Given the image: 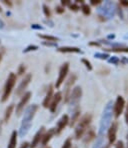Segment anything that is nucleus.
I'll return each mask as SVG.
<instances>
[{
    "mask_svg": "<svg viewBox=\"0 0 128 148\" xmlns=\"http://www.w3.org/2000/svg\"><path fill=\"white\" fill-rule=\"evenodd\" d=\"M37 109H38V106L36 104H32V105H30L25 110L22 122H21L20 128H19V131H18V135L20 137H24L29 132L30 128H31L32 120H33L34 116H35L36 112H37Z\"/></svg>",
    "mask_w": 128,
    "mask_h": 148,
    "instance_id": "nucleus-1",
    "label": "nucleus"
},
{
    "mask_svg": "<svg viewBox=\"0 0 128 148\" xmlns=\"http://www.w3.org/2000/svg\"><path fill=\"white\" fill-rule=\"evenodd\" d=\"M113 115V102L110 100L106 103L105 107L103 109L102 115H101L100 123H99L98 136L102 137L106 131L108 130L109 126L111 125V119Z\"/></svg>",
    "mask_w": 128,
    "mask_h": 148,
    "instance_id": "nucleus-2",
    "label": "nucleus"
},
{
    "mask_svg": "<svg viewBox=\"0 0 128 148\" xmlns=\"http://www.w3.org/2000/svg\"><path fill=\"white\" fill-rule=\"evenodd\" d=\"M91 119H92V116L88 113H86L85 115L81 117V118L78 120V123L75 127V137L77 139H80L82 136L84 135L86 131H87V128L89 126V124L91 122Z\"/></svg>",
    "mask_w": 128,
    "mask_h": 148,
    "instance_id": "nucleus-3",
    "label": "nucleus"
},
{
    "mask_svg": "<svg viewBox=\"0 0 128 148\" xmlns=\"http://www.w3.org/2000/svg\"><path fill=\"white\" fill-rule=\"evenodd\" d=\"M16 80H17V76L15 75V73H10L8 75L5 82V85H4L3 93H2V96H1V102H5L6 100L9 98L10 94H11L13 88L15 86V83H16Z\"/></svg>",
    "mask_w": 128,
    "mask_h": 148,
    "instance_id": "nucleus-4",
    "label": "nucleus"
},
{
    "mask_svg": "<svg viewBox=\"0 0 128 148\" xmlns=\"http://www.w3.org/2000/svg\"><path fill=\"white\" fill-rule=\"evenodd\" d=\"M68 72H69V63L65 62L64 64L60 67L59 74H58L57 80H56V82H55V87H56V88H59V87L62 85V83L65 81L67 75H68Z\"/></svg>",
    "mask_w": 128,
    "mask_h": 148,
    "instance_id": "nucleus-5",
    "label": "nucleus"
},
{
    "mask_svg": "<svg viewBox=\"0 0 128 148\" xmlns=\"http://www.w3.org/2000/svg\"><path fill=\"white\" fill-rule=\"evenodd\" d=\"M124 107H125V100L121 95H118L115 102L113 103V114L116 118H118L122 114Z\"/></svg>",
    "mask_w": 128,
    "mask_h": 148,
    "instance_id": "nucleus-6",
    "label": "nucleus"
},
{
    "mask_svg": "<svg viewBox=\"0 0 128 148\" xmlns=\"http://www.w3.org/2000/svg\"><path fill=\"white\" fill-rule=\"evenodd\" d=\"M82 96V88L80 86H75L71 91V94L69 96V104L70 106L77 105L78 102L80 101Z\"/></svg>",
    "mask_w": 128,
    "mask_h": 148,
    "instance_id": "nucleus-7",
    "label": "nucleus"
},
{
    "mask_svg": "<svg viewBox=\"0 0 128 148\" xmlns=\"http://www.w3.org/2000/svg\"><path fill=\"white\" fill-rule=\"evenodd\" d=\"M31 79H32L31 74L30 73L26 74L25 77L22 79V81L20 82V84H19L18 87H17V89H16V91H15V95H16V96H21L22 94H24V91L26 90L27 86L30 84Z\"/></svg>",
    "mask_w": 128,
    "mask_h": 148,
    "instance_id": "nucleus-8",
    "label": "nucleus"
},
{
    "mask_svg": "<svg viewBox=\"0 0 128 148\" xmlns=\"http://www.w3.org/2000/svg\"><path fill=\"white\" fill-rule=\"evenodd\" d=\"M31 96H32V93L30 92V91H28V92H25L24 94L22 95V97H21L19 103L16 105V114L18 115V116L23 112V110H24V107L26 106V104L28 103V101L30 100V98H31Z\"/></svg>",
    "mask_w": 128,
    "mask_h": 148,
    "instance_id": "nucleus-9",
    "label": "nucleus"
},
{
    "mask_svg": "<svg viewBox=\"0 0 128 148\" xmlns=\"http://www.w3.org/2000/svg\"><path fill=\"white\" fill-rule=\"evenodd\" d=\"M117 129H118V123H117L116 121H114V122L111 123V125L109 126V128H108V130H107L108 142H109V145H112L115 143Z\"/></svg>",
    "mask_w": 128,
    "mask_h": 148,
    "instance_id": "nucleus-10",
    "label": "nucleus"
},
{
    "mask_svg": "<svg viewBox=\"0 0 128 148\" xmlns=\"http://www.w3.org/2000/svg\"><path fill=\"white\" fill-rule=\"evenodd\" d=\"M69 117L67 114L65 115H62L61 118L58 120L57 122V125H56V128H55V131H56V134H59L61 131H63L64 128L66 127L67 125L69 124Z\"/></svg>",
    "mask_w": 128,
    "mask_h": 148,
    "instance_id": "nucleus-11",
    "label": "nucleus"
},
{
    "mask_svg": "<svg viewBox=\"0 0 128 148\" xmlns=\"http://www.w3.org/2000/svg\"><path fill=\"white\" fill-rule=\"evenodd\" d=\"M61 99H62V93L60 92V91H58V92H56L55 94H54L50 105H49V110H50L51 113H54L56 111L60 101H61Z\"/></svg>",
    "mask_w": 128,
    "mask_h": 148,
    "instance_id": "nucleus-12",
    "label": "nucleus"
},
{
    "mask_svg": "<svg viewBox=\"0 0 128 148\" xmlns=\"http://www.w3.org/2000/svg\"><path fill=\"white\" fill-rule=\"evenodd\" d=\"M45 133V128L44 127H41L40 129L36 132V134L34 135L33 137V140H32L31 144H30L29 148H36L38 146L39 143L42 141V138H43V135Z\"/></svg>",
    "mask_w": 128,
    "mask_h": 148,
    "instance_id": "nucleus-13",
    "label": "nucleus"
},
{
    "mask_svg": "<svg viewBox=\"0 0 128 148\" xmlns=\"http://www.w3.org/2000/svg\"><path fill=\"white\" fill-rule=\"evenodd\" d=\"M53 96H54V89H53V86L49 85L48 90H47V92H46V95H45L44 99H43V102H42L43 107L49 108V105H50V103H51V101H52V98H53Z\"/></svg>",
    "mask_w": 128,
    "mask_h": 148,
    "instance_id": "nucleus-14",
    "label": "nucleus"
},
{
    "mask_svg": "<svg viewBox=\"0 0 128 148\" xmlns=\"http://www.w3.org/2000/svg\"><path fill=\"white\" fill-rule=\"evenodd\" d=\"M55 134H56L55 128H51V129H49L48 131L46 132V133H44V135H43V138H42V141H41V143H42L43 146H45V145H46L47 143H48L49 141L51 140V138L54 135H55Z\"/></svg>",
    "mask_w": 128,
    "mask_h": 148,
    "instance_id": "nucleus-15",
    "label": "nucleus"
},
{
    "mask_svg": "<svg viewBox=\"0 0 128 148\" xmlns=\"http://www.w3.org/2000/svg\"><path fill=\"white\" fill-rule=\"evenodd\" d=\"M17 137H18V132L16 130L12 131L11 136H10L9 142H8L7 148H16L17 145Z\"/></svg>",
    "mask_w": 128,
    "mask_h": 148,
    "instance_id": "nucleus-16",
    "label": "nucleus"
},
{
    "mask_svg": "<svg viewBox=\"0 0 128 148\" xmlns=\"http://www.w3.org/2000/svg\"><path fill=\"white\" fill-rule=\"evenodd\" d=\"M57 50L59 52H62V53H79V52H81L79 48H77V47H71V46L59 47Z\"/></svg>",
    "mask_w": 128,
    "mask_h": 148,
    "instance_id": "nucleus-17",
    "label": "nucleus"
},
{
    "mask_svg": "<svg viewBox=\"0 0 128 148\" xmlns=\"http://www.w3.org/2000/svg\"><path fill=\"white\" fill-rule=\"evenodd\" d=\"M13 109H14V105H13V104L9 105L7 108H6L5 113H4V121H5V122H7V121L10 119V117H11V114H12V112H13Z\"/></svg>",
    "mask_w": 128,
    "mask_h": 148,
    "instance_id": "nucleus-18",
    "label": "nucleus"
},
{
    "mask_svg": "<svg viewBox=\"0 0 128 148\" xmlns=\"http://www.w3.org/2000/svg\"><path fill=\"white\" fill-rule=\"evenodd\" d=\"M79 116H80V111H79V110H77L76 112L73 113L72 118H71V120L69 121V123H70V126H71V127H72V126H74V125H75V123H76L77 121L79 120Z\"/></svg>",
    "mask_w": 128,
    "mask_h": 148,
    "instance_id": "nucleus-19",
    "label": "nucleus"
},
{
    "mask_svg": "<svg viewBox=\"0 0 128 148\" xmlns=\"http://www.w3.org/2000/svg\"><path fill=\"white\" fill-rule=\"evenodd\" d=\"M38 36L40 38L44 39V40H48V41H52V42H56L58 40L57 37H54V36H51V35H42V34H38Z\"/></svg>",
    "mask_w": 128,
    "mask_h": 148,
    "instance_id": "nucleus-20",
    "label": "nucleus"
},
{
    "mask_svg": "<svg viewBox=\"0 0 128 148\" xmlns=\"http://www.w3.org/2000/svg\"><path fill=\"white\" fill-rule=\"evenodd\" d=\"M81 11L83 12L84 15H89L91 13V9H90V6H88L87 4H82L81 6Z\"/></svg>",
    "mask_w": 128,
    "mask_h": 148,
    "instance_id": "nucleus-21",
    "label": "nucleus"
},
{
    "mask_svg": "<svg viewBox=\"0 0 128 148\" xmlns=\"http://www.w3.org/2000/svg\"><path fill=\"white\" fill-rule=\"evenodd\" d=\"M61 148H72V139H71L70 137L67 138L66 140L64 141V143Z\"/></svg>",
    "mask_w": 128,
    "mask_h": 148,
    "instance_id": "nucleus-22",
    "label": "nucleus"
},
{
    "mask_svg": "<svg viewBox=\"0 0 128 148\" xmlns=\"http://www.w3.org/2000/svg\"><path fill=\"white\" fill-rule=\"evenodd\" d=\"M86 136H87V138L85 139V142H89L91 139H93L95 137V134H94V132H93V130H88L87 135Z\"/></svg>",
    "mask_w": 128,
    "mask_h": 148,
    "instance_id": "nucleus-23",
    "label": "nucleus"
},
{
    "mask_svg": "<svg viewBox=\"0 0 128 148\" xmlns=\"http://www.w3.org/2000/svg\"><path fill=\"white\" fill-rule=\"evenodd\" d=\"M112 51L115 52H128V47H115V48H112Z\"/></svg>",
    "mask_w": 128,
    "mask_h": 148,
    "instance_id": "nucleus-24",
    "label": "nucleus"
},
{
    "mask_svg": "<svg viewBox=\"0 0 128 148\" xmlns=\"http://www.w3.org/2000/svg\"><path fill=\"white\" fill-rule=\"evenodd\" d=\"M93 148H102V137H99L96 141V144L93 146Z\"/></svg>",
    "mask_w": 128,
    "mask_h": 148,
    "instance_id": "nucleus-25",
    "label": "nucleus"
},
{
    "mask_svg": "<svg viewBox=\"0 0 128 148\" xmlns=\"http://www.w3.org/2000/svg\"><path fill=\"white\" fill-rule=\"evenodd\" d=\"M95 57L100 58V59H107V58L109 57V55L106 53H96L95 54Z\"/></svg>",
    "mask_w": 128,
    "mask_h": 148,
    "instance_id": "nucleus-26",
    "label": "nucleus"
},
{
    "mask_svg": "<svg viewBox=\"0 0 128 148\" xmlns=\"http://www.w3.org/2000/svg\"><path fill=\"white\" fill-rule=\"evenodd\" d=\"M82 63H83V64H85L86 68H87L88 70H92V65H91L90 61H88L87 59H82Z\"/></svg>",
    "mask_w": 128,
    "mask_h": 148,
    "instance_id": "nucleus-27",
    "label": "nucleus"
},
{
    "mask_svg": "<svg viewBox=\"0 0 128 148\" xmlns=\"http://www.w3.org/2000/svg\"><path fill=\"white\" fill-rule=\"evenodd\" d=\"M43 11H44V14L46 15L47 17H50V15H51L50 10H49V8L47 7L46 5H43Z\"/></svg>",
    "mask_w": 128,
    "mask_h": 148,
    "instance_id": "nucleus-28",
    "label": "nucleus"
},
{
    "mask_svg": "<svg viewBox=\"0 0 128 148\" xmlns=\"http://www.w3.org/2000/svg\"><path fill=\"white\" fill-rule=\"evenodd\" d=\"M37 49H38V46H36V45H30V46H28L26 49H24L23 52H29V51H31V50H37Z\"/></svg>",
    "mask_w": 128,
    "mask_h": 148,
    "instance_id": "nucleus-29",
    "label": "nucleus"
},
{
    "mask_svg": "<svg viewBox=\"0 0 128 148\" xmlns=\"http://www.w3.org/2000/svg\"><path fill=\"white\" fill-rule=\"evenodd\" d=\"M115 148H125V145L123 143L122 140H119L116 142V145H115Z\"/></svg>",
    "mask_w": 128,
    "mask_h": 148,
    "instance_id": "nucleus-30",
    "label": "nucleus"
},
{
    "mask_svg": "<svg viewBox=\"0 0 128 148\" xmlns=\"http://www.w3.org/2000/svg\"><path fill=\"white\" fill-rule=\"evenodd\" d=\"M69 7H70V9H71V10H73V11H77L78 9H80L79 6H78L77 4H75V3L70 4V5H69Z\"/></svg>",
    "mask_w": 128,
    "mask_h": 148,
    "instance_id": "nucleus-31",
    "label": "nucleus"
},
{
    "mask_svg": "<svg viewBox=\"0 0 128 148\" xmlns=\"http://www.w3.org/2000/svg\"><path fill=\"white\" fill-rule=\"evenodd\" d=\"M108 61H109L110 63H114V64H117V63L119 62V59L117 57H113V58H110Z\"/></svg>",
    "mask_w": 128,
    "mask_h": 148,
    "instance_id": "nucleus-32",
    "label": "nucleus"
},
{
    "mask_svg": "<svg viewBox=\"0 0 128 148\" xmlns=\"http://www.w3.org/2000/svg\"><path fill=\"white\" fill-rule=\"evenodd\" d=\"M56 12L60 13V14H61V13H63L64 12V7H61V6H57V7H56Z\"/></svg>",
    "mask_w": 128,
    "mask_h": 148,
    "instance_id": "nucleus-33",
    "label": "nucleus"
},
{
    "mask_svg": "<svg viewBox=\"0 0 128 148\" xmlns=\"http://www.w3.org/2000/svg\"><path fill=\"white\" fill-rule=\"evenodd\" d=\"M125 122L128 125V102H127V105H126V110H125Z\"/></svg>",
    "mask_w": 128,
    "mask_h": 148,
    "instance_id": "nucleus-34",
    "label": "nucleus"
},
{
    "mask_svg": "<svg viewBox=\"0 0 128 148\" xmlns=\"http://www.w3.org/2000/svg\"><path fill=\"white\" fill-rule=\"evenodd\" d=\"M25 71V67L24 65H21L20 67H19V70H18V74H23Z\"/></svg>",
    "mask_w": 128,
    "mask_h": 148,
    "instance_id": "nucleus-35",
    "label": "nucleus"
},
{
    "mask_svg": "<svg viewBox=\"0 0 128 148\" xmlns=\"http://www.w3.org/2000/svg\"><path fill=\"white\" fill-rule=\"evenodd\" d=\"M30 146V144L28 142H24V143H22V144L20 145V147L19 148H29Z\"/></svg>",
    "mask_w": 128,
    "mask_h": 148,
    "instance_id": "nucleus-36",
    "label": "nucleus"
},
{
    "mask_svg": "<svg viewBox=\"0 0 128 148\" xmlns=\"http://www.w3.org/2000/svg\"><path fill=\"white\" fill-rule=\"evenodd\" d=\"M61 4L63 6H66V5H70V1H68V0H63V1L61 2Z\"/></svg>",
    "mask_w": 128,
    "mask_h": 148,
    "instance_id": "nucleus-37",
    "label": "nucleus"
},
{
    "mask_svg": "<svg viewBox=\"0 0 128 148\" xmlns=\"http://www.w3.org/2000/svg\"><path fill=\"white\" fill-rule=\"evenodd\" d=\"M32 28H34V29H42V27H41V26H36V24L32 25Z\"/></svg>",
    "mask_w": 128,
    "mask_h": 148,
    "instance_id": "nucleus-38",
    "label": "nucleus"
},
{
    "mask_svg": "<svg viewBox=\"0 0 128 148\" xmlns=\"http://www.w3.org/2000/svg\"><path fill=\"white\" fill-rule=\"evenodd\" d=\"M122 5H124V6H128V2L127 1H125V0H122V1L120 2Z\"/></svg>",
    "mask_w": 128,
    "mask_h": 148,
    "instance_id": "nucleus-39",
    "label": "nucleus"
},
{
    "mask_svg": "<svg viewBox=\"0 0 128 148\" xmlns=\"http://www.w3.org/2000/svg\"><path fill=\"white\" fill-rule=\"evenodd\" d=\"M101 1H91V4H93V5H97V4H100Z\"/></svg>",
    "mask_w": 128,
    "mask_h": 148,
    "instance_id": "nucleus-40",
    "label": "nucleus"
},
{
    "mask_svg": "<svg viewBox=\"0 0 128 148\" xmlns=\"http://www.w3.org/2000/svg\"><path fill=\"white\" fill-rule=\"evenodd\" d=\"M3 3H4V4H6V5H9V6H11V2H7V1H3Z\"/></svg>",
    "mask_w": 128,
    "mask_h": 148,
    "instance_id": "nucleus-41",
    "label": "nucleus"
},
{
    "mask_svg": "<svg viewBox=\"0 0 128 148\" xmlns=\"http://www.w3.org/2000/svg\"><path fill=\"white\" fill-rule=\"evenodd\" d=\"M126 148H128V132H127V135H126Z\"/></svg>",
    "mask_w": 128,
    "mask_h": 148,
    "instance_id": "nucleus-42",
    "label": "nucleus"
},
{
    "mask_svg": "<svg viewBox=\"0 0 128 148\" xmlns=\"http://www.w3.org/2000/svg\"><path fill=\"white\" fill-rule=\"evenodd\" d=\"M123 63H128V59H125L124 58V59H123Z\"/></svg>",
    "mask_w": 128,
    "mask_h": 148,
    "instance_id": "nucleus-43",
    "label": "nucleus"
},
{
    "mask_svg": "<svg viewBox=\"0 0 128 148\" xmlns=\"http://www.w3.org/2000/svg\"><path fill=\"white\" fill-rule=\"evenodd\" d=\"M1 60H2V54L0 53V62H1Z\"/></svg>",
    "mask_w": 128,
    "mask_h": 148,
    "instance_id": "nucleus-44",
    "label": "nucleus"
},
{
    "mask_svg": "<svg viewBox=\"0 0 128 148\" xmlns=\"http://www.w3.org/2000/svg\"><path fill=\"white\" fill-rule=\"evenodd\" d=\"M102 148H109V146H108V145H106V146H103Z\"/></svg>",
    "mask_w": 128,
    "mask_h": 148,
    "instance_id": "nucleus-45",
    "label": "nucleus"
},
{
    "mask_svg": "<svg viewBox=\"0 0 128 148\" xmlns=\"http://www.w3.org/2000/svg\"><path fill=\"white\" fill-rule=\"evenodd\" d=\"M45 148H51V147H45Z\"/></svg>",
    "mask_w": 128,
    "mask_h": 148,
    "instance_id": "nucleus-46",
    "label": "nucleus"
},
{
    "mask_svg": "<svg viewBox=\"0 0 128 148\" xmlns=\"http://www.w3.org/2000/svg\"><path fill=\"white\" fill-rule=\"evenodd\" d=\"M0 12H1V8H0Z\"/></svg>",
    "mask_w": 128,
    "mask_h": 148,
    "instance_id": "nucleus-47",
    "label": "nucleus"
},
{
    "mask_svg": "<svg viewBox=\"0 0 128 148\" xmlns=\"http://www.w3.org/2000/svg\"><path fill=\"white\" fill-rule=\"evenodd\" d=\"M75 148H76V147H75Z\"/></svg>",
    "mask_w": 128,
    "mask_h": 148,
    "instance_id": "nucleus-48",
    "label": "nucleus"
}]
</instances>
